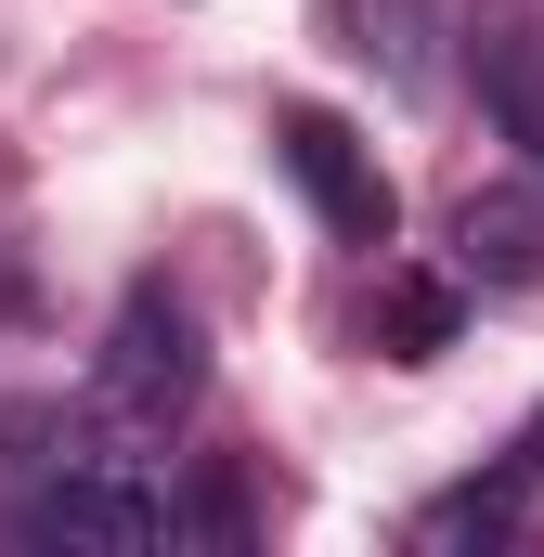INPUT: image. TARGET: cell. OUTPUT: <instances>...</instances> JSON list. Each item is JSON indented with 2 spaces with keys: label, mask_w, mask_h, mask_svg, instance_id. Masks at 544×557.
Segmentation results:
<instances>
[{
  "label": "cell",
  "mask_w": 544,
  "mask_h": 557,
  "mask_svg": "<svg viewBox=\"0 0 544 557\" xmlns=\"http://www.w3.org/2000/svg\"><path fill=\"white\" fill-rule=\"evenodd\" d=\"M324 26H337V52H350V65H376L403 104H428V91H441L454 0H324Z\"/></svg>",
  "instance_id": "277c9868"
},
{
  "label": "cell",
  "mask_w": 544,
  "mask_h": 557,
  "mask_svg": "<svg viewBox=\"0 0 544 557\" xmlns=\"http://www.w3.org/2000/svg\"><path fill=\"white\" fill-rule=\"evenodd\" d=\"M195 403H208V324L169 285H131L104 350H91V428L104 441H169Z\"/></svg>",
  "instance_id": "6da1fadb"
},
{
  "label": "cell",
  "mask_w": 544,
  "mask_h": 557,
  "mask_svg": "<svg viewBox=\"0 0 544 557\" xmlns=\"http://www.w3.org/2000/svg\"><path fill=\"white\" fill-rule=\"evenodd\" d=\"M272 156H285V182L311 195V221H324L337 247H363V260H376V247L403 234V195H390L376 143L350 131L337 104H285V117H272Z\"/></svg>",
  "instance_id": "3957f363"
},
{
  "label": "cell",
  "mask_w": 544,
  "mask_h": 557,
  "mask_svg": "<svg viewBox=\"0 0 544 557\" xmlns=\"http://www.w3.org/2000/svg\"><path fill=\"white\" fill-rule=\"evenodd\" d=\"M480 104H493V131L532 156V182H544V26L532 13H480Z\"/></svg>",
  "instance_id": "8992f818"
},
{
  "label": "cell",
  "mask_w": 544,
  "mask_h": 557,
  "mask_svg": "<svg viewBox=\"0 0 544 557\" xmlns=\"http://www.w3.org/2000/svg\"><path fill=\"white\" fill-rule=\"evenodd\" d=\"M454 311H467V285H403L390 298V363H428V350H454Z\"/></svg>",
  "instance_id": "ba28073f"
},
{
  "label": "cell",
  "mask_w": 544,
  "mask_h": 557,
  "mask_svg": "<svg viewBox=\"0 0 544 557\" xmlns=\"http://www.w3.org/2000/svg\"><path fill=\"white\" fill-rule=\"evenodd\" d=\"M13 532L26 545H65V557H169L182 545V506L156 480H131V454H78L39 493H13Z\"/></svg>",
  "instance_id": "7a4b0ae2"
},
{
  "label": "cell",
  "mask_w": 544,
  "mask_h": 557,
  "mask_svg": "<svg viewBox=\"0 0 544 557\" xmlns=\"http://www.w3.org/2000/svg\"><path fill=\"white\" fill-rule=\"evenodd\" d=\"M454 285H480V298L544 285V182H493L454 208Z\"/></svg>",
  "instance_id": "5b68a950"
},
{
  "label": "cell",
  "mask_w": 544,
  "mask_h": 557,
  "mask_svg": "<svg viewBox=\"0 0 544 557\" xmlns=\"http://www.w3.org/2000/svg\"><path fill=\"white\" fill-rule=\"evenodd\" d=\"M519 467H532V480H544V416H532V428H519Z\"/></svg>",
  "instance_id": "9c48e42d"
},
{
  "label": "cell",
  "mask_w": 544,
  "mask_h": 557,
  "mask_svg": "<svg viewBox=\"0 0 544 557\" xmlns=\"http://www.w3.org/2000/svg\"><path fill=\"white\" fill-rule=\"evenodd\" d=\"M519 519H532V467L506 454L493 480L428 493V506H415V545H428V557H493V545H519Z\"/></svg>",
  "instance_id": "52a82bcc"
}]
</instances>
